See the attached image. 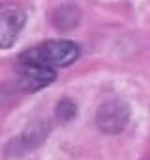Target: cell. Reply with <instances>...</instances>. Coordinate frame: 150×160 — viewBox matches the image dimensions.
<instances>
[{
    "label": "cell",
    "mask_w": 150,
    "mask_h": 160,
    "mask_svg": "<svg viewBox=\"0 0 150 160\" xmlns=\"http://www.w3.org/2000/svg\"><path fill=\"white\" fill-rule=\"evenodd\" d=\"M78 112V107L73 100L66 98L60 100L56 107V120L61 123H67L75 118Z\"/></svg>",
    "instance_id": "cell-5"
},
{
    "label": "cell",
    "mask_w": 150,
    "mask_h": 160,
    "mask_svg": "<svg viewBox=\"0 0 150 160\" xmlns=\"http://www.w3.org/2000/svg\"><path fill=\"white\" fill-rule=\"evenodd\" d=\"M57 77L54 68L29 61L18 60L17 82L20 88L28 93H34L52 84Z\"/></svg>",
    "instance_id": "cell-4"
},
{
    "label": "cell",
    "mask_w": 150,
    "mask_h": 160,
    "mask_svg": "<svg viewBox=\"0 0 150 160\" xmlns=\"http://www.w3.org/2000/svg\"><path fill=\"white\" fill-rule=\"evenodd\" d=\"M80 55V47L73 41L49 39L23 52L19 60L37 62L52 68L66 67L76 62Z\"/></svg>",
    "instance_id": "cell-1"
},
{
    "label": "cell",
    "mask_w": 150,
    "mask_h": 160,
    "mask_svg": "<svg viewBox=\"0 0 150 160\" xmlns=\"http://www.w3.org/2000/svg\"><path fill=\"white\" fill-rule=\"evenodd\" d=\"M130 117V107L125 102L109 100L98 108L95 115V124L103 134L114 135L124 130Z\"/></svg>",
    "instance_id": "cell-2"
},
{
    "label": "cell",
    "mask_w": 150,
    "mask_h": 160,
    "mask_svg": "<svg viewBox=\"0 0 150 160\" xmlns=\"http://www.w3.org/2000/svg\"><path fill=\"white\" fill-rule=\"evenodd\" d=\"M27 22V13L17 3L0 4V49H7L16 43Z\"/></svg>",
    "instance_id": "cell-3"
}]
</instances>
